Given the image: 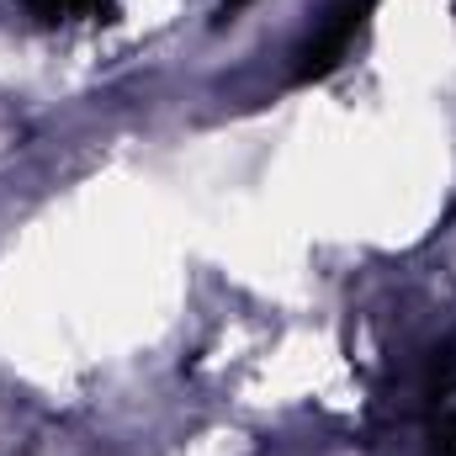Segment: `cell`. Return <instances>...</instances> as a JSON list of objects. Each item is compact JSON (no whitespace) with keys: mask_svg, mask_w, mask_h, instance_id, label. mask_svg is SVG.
<instances>
[{"mask_svg":"<svg viewBox=\"0 0 456 456\" xmlns=\"http://www.w3.org/2000/svg\"><path fill=\"white\" fill-rule=\"evenodd\" d=\"M239 5H244V0H224V11H239Z\"/></svg>","mask_w":456,"mask_h":456,"instance_id":"obj_2","label":"cell"},{"mask_svg":"<svg viewBox=\"0 0 456 456\" xmlns=\"http://www.w3.org/2000/svg\"><path fill=\"white\" fill-rule=\"evenodd\" d=\"M371 11H377V0H335V5L324 11V21L303 37V48L292 53V59H297L292 75H297V80H324L345 53H350V43L361 37V27H366Z\"/></svg>","mask_w":456,"mask_h":456,"instance_id":"obj_1","label":"cell"}]
</instances>
